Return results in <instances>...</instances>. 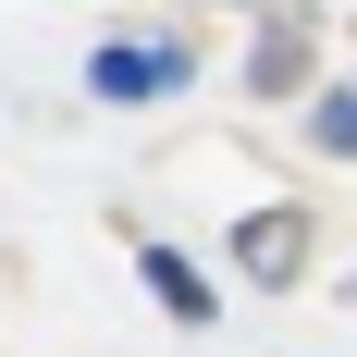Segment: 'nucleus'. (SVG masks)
<instances>
[{"mask_svg": "<svg viewBox=\"0 0 357 357\" xmlns=\"http://www.w3.org/2000/svg\"><path fill=\"white\" fill-rule=\"evenodd\" d=\"M321 148H333V160H357V99H321Z\"/></svg>", "mask_w": 357, "mask_h": 357, "instance_id": "20e7f679", "label": "nucleus"}, {"mask_svg": "<svg viewBox=\"0 0 357 357\" xmlns=\"http://www.w3.org/2000/svg\"><path fill=\"white\" fill-rule=\"evenodd\" d=\"M86 86L99 99H160V86H185V50H99Z\"/></svg>", "mask_w": 357, "mask_h": 357, "instance_id": "f257e3e1", "label": "nucleus"}, {"mask_svg": "<svg viewBox=\"0 0 357 357\" xmlns=\"http://www.w3.org/2000/svg\"><path fill=\"white\" fill-rule=\"evenodd\" d=\"M234 259H247L259 284H296V259H308V222H296V210H247V234H234Z\"/></svg>", "mask_w": 357, "mask_h": 357, "instance_id": "7ed1b4c3", "label": "nucleus"}, {"mask_svg": "<svg viewBox=\"0 0 357 357\" xmlns=\"http://www.w3.org/2000/svg\"><path fill=\"white\" fill-rule=\"evenodd\" d=\"M136 271H148V296H160L173 321H222V296H210V271H197L185 247H136Z\"/></svg>", "mask_w": 357, "mask_h": 357, "instance_id": "f03ea898", "label": "nucleus"}]
</instances>
